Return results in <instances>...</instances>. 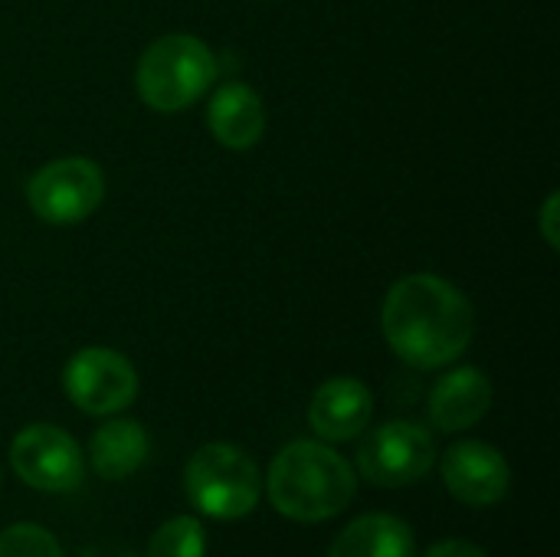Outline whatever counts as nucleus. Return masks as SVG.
Masks as SVG:
<instances>
[{"label":"nucleus","instance_id":"20e7f679","mask_svg":"<svg viewBox=\"0 0 560 557\" xmlns=\"http://www.w3.org/2000/svg\"><path fill=\"white\" fill-rule=\"evenodd\" d=\"M187 499L200 515L217 522H240L259 506L262 479L249 453L233 443L200 446L184 469Z\"/></svg>","mask_w":560,"mask_h":557},{"label":"nucleus","instance_id":"aec40b11","mask_svg":"<svg viewBox=\"0 0 560 557\" xmlns=\"http://www.w3.org/2000/svg\"><path fill=\"white\" fill-rule=\"evenodd\" d=\"M0 483H3V473H0Z\"/></svg>","mask_w":560,"mask_h":557},{"label":"nucleus","instance_id":"f8f14e48","mask_svg":"<svg viewBox=\"0 0 560 557\" xmlns=\"http://www.w3.org/2000/svg\"><path fill=\"white\" fill-rule=\"evenodd\" d=\"M207 121H210L213 138L223 148L246 151L266 131V108H262V98L246 82H226L213 92Z\"/></svg>","mask_w":560,"mask_h":557},{"label":"nucleus","instance_id":"9b49d317","mask_svg":"<svg viewBox=\"0 0 560 557\" xmlns=\"http://www.w3.org/2000/svg\"><path fill=\"white\" fill-rule=\"evenodd\" d=\"M492 407V381L479 368L446 371L430 391V423L443 433L472 430Z\"/></svg>","mask_w":560,"mask_h":557},{"label":"nucleus","instance_id":"423d86ee","mask_svg":"<svg viewBox=\"0 0 560 557\" xmlns=\"http://www.w3.org/2000/svg\"><path fill=\"white\" fill-rule=\"evenodd\" d=\"M102 197L105 177L89 158H56L43 164L26 184L30 210L52 227H72L89 220L98 210Z\"/></svg>","mask_w":560,"mask_h":557},{"label":"nucleus","instance_id":"9d476101","mask_svg":"<svg viewBox=\"0 0 560 557\" xmlns=\"http://www.w3.org/2000/svg\"><path fill=\"white\" fill-rule=\"evenodd\" d=\"M374 417V394L358 378L325 381L308 404V427L322 443H348L368 430Z\"/></svg>","mask_w":560,"mask_h":557},{"label":"nucleus","instance_id":"2eb2a0df","mask_svg":"<svg viewBox=\"0 0 560 557\" xmlns=\"http://www.w3.org/2000/svg\"><path fill=\"white\" fill-rule=\"evenodd\" d=\"M207 555V532L200 519L194 515H177L164 522L151 542H148V557H203Z\"/></svg>","mask_w":560,"mask_h":557},{"label":"nucleus","instance_id":"7ed1b4c3","mask_svg":"<svg viewBox=\"0 0 560 557\" xmlns=\"http://www.w3.org/2000/svg\"><path fill=\"white\" fill-rule=\"evenodd\" d=\"M217 79L213 49L190 33H167L154 39L135 69V89L154 112L174 115L194 105Z\"/></svg>","mask_w":560,"mask_h":557},{"label":"nucleus","instance_id":"ddd939ff","mask_svg":"<svg viewBox=\"0 0 560 557\" xmlns=\"http://www.w3.org/2000/svg\"><path fill=\"white\" fill-rule=\"evenodd\" d=\"M328 557H417V538L404 519L368 512L341 529Z\"/></svg>","mask_w":560,"mask_h":557},{"label":"nucleus","instance_id":"6ab92c4d","mask_svg":"<svg viewBox=\"0 0 560 557\" xmlns=\"http://www.w3.org/2000/svg\"><path fill=\"white\" fill-rule=\"evenodd\" d=\"M79 557H138L135 552H128V548H121V545H92V548H85Z\"/></svg>","mask_w":560,"mask_h":557},{"label":"nucleus","instance_id":"4468645a","mask_svg":"<svg viewBox=\"0 0 560 557\" xmlns=\"http://www.w3.org/2000/svg\"><path fill=\"white\" fill-rule=\"evenodd\" d=\"M148 430L138 423V420H128V417H112L108 423H102L95 433H92V443H89V463L95 469V476L108 479V483H118V479H128L135 476L144 460H148Z\"/></svg>","mask_w":560,"mask_h":557},{"label":"nucleus","instance_id":"39448f33","mask_svg":"<svg viewBox=\"0 0 560 557\" xmlns=\"http://www.w3.org/2000/svg\"><path fill=\"white\" fill-rule=\"evenodd\" d=\"M436 466V443L423 423L387 420L358 446V469L377 489H404L430 476Z\"/></svg>","mask_w":560,"mask_h":557},{"label":"nucleus","instance_id":"dca6fc26","mask_svg":"<svg viewBox=\"0 0 560 557\" xmlns=\"http://www.w3.org/2000/svg\"><path fill=\"white\" fill-rule=\"evenodd\" d=\"M0 557H66L56 535L33 522H16L0 532Z\"/></svg>","mask_w":560,"mask_h":557},{"label":"nucleus","instance_id":"6e6552de","mask_svg":"<svg viewBox=\"0 0 560 557\" xmlns=\"http://www.w3.org/2000/svg\"><path fill=\"white\" fill-rule=\"evenodd\" d=\"M10 466L36 492H72L85 479L82 446L52 423L23 427L10 443Z\"/></svg>","mask_w":560,"mask_h":557},{"label":"nucleus","instance_id":"0eeeda50","mask_svg":"<svg viewBox=\"0 0 560 557\" xmlns=\"http://www.w3.org/2000/svg\"><path fill=\"white\" fill-rule=\"evenodd\" d=\"M62 391L89 417H115L138 397L135 364L112 348H82L62 368Z\"/></svg>","mask_w":560,"mask_h":557},{"label":"nucleus","instance_id":"f03ea898","mask_svg":"<svg viewBox=\"0 0 560 557\" xmlns=\"http://www.w3.org/2000/svg\"><path fill=\"white\" fill-rule=\"evenodd\" d=\"M266 492L272 509L299 525L338 519L358 492L351 463L322 440H295L282 446L269 466Z\"/></svg>","mask_w":560,"mask_h":557},{"label":"nucleus","instance_id":"f3484780","mask_svg":"<svg viewBox=\"0 0 560 557\" xmlns=\"http://www.w3.org/2000/svg\"><path fill=\"white\" fill-rule=\"evenodd\" d=\"M423 557H489L479 545H472V542H466V538H443V542H436L430 552Z\"/></svg>","mask_w":560,"mask_h":557},{"label":"nucleus","instance_id":"a211bd4d","mask_svg":"<svg viewBox=\"0 0 560 557\" xmlns=\"http://www.w3.org/2000/svg\"><path fill=\"white\" fill-rule=\"evenodd\" d=\"M558 194H551L548 200H545V207H541V233H545V240H548V246L551 250H558L560 246V233H558Z\"/></svg>","mask_w":560,"mask_h":557},{"label":"nucleus","instance_id":"1a4fd4ad","mask_svg":"<svg viewBox=\"0 0 560 557\" xmlns=\"http://www.w3.org/2000/svg\"><path fill=\"white\" fill-rule=\"evenodd\" d=\"M440 473H443L446 492L456 502L472 506V509L495 506L512 489V466H509V460L495 446L479 443V440L453 443L443 453Z\"/></svg>","mask_w":560,"mask_h":557},{"label":"nucleus","instance_id":"f257e3e1","mask_svg":"<svg viewBox=\"0 0 560 557\" xmlns=\"http://www.w3.org/2000/svg\"><path fill=\"white\" fill-rule=\"evenodd\" d=\"M381 328L400 361L436 371L466 355L476 335V312L450 279L413 272L390 286L381 309Z\"/></svg>","mask_w":560,"mask_h":557}]
</instances>
